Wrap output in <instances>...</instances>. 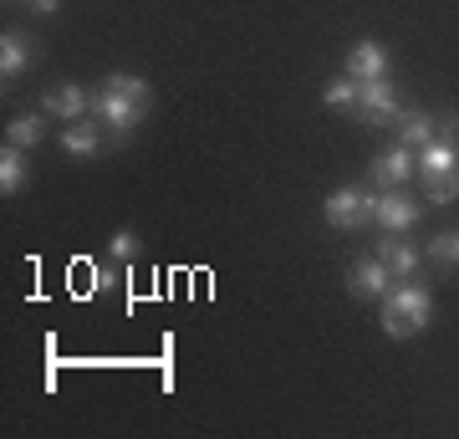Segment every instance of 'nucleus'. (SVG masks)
<instances>
[{
  "instance_id": "obj_1",
  "label": "nucleus",
  "mask_w": 459,
  "mask_h": 439,
  "mask_svg": "<svg viewBox=\"0 0 459 439\" xmlns=\"http://www.w3.org/2000/svg\"><path fill=\"white\" fill-rule=\"evenodd\" d=\"M143 108H148V82L143 77H128V72H113V77L102 82V92L92 98V118L108 123L113 133L138 128Z\"/></svg>"
},
{
  "instance_id": "obj_2",
  "label": "nucleus",
  "mask_w": 459,
  "mask_h": 439,
  "mask_svg": "<svg viewBox=\"0 0 459 439\" xmlns=\"http://www.w3.org/2000/svg\"><path fill=\"white\" fill-rule=\"evenodd\" d=\"M429 317H434V302H429L424 286H413L409 277L398 281V286H388V296H383V332H388V338H413V332H424Z\"/></svg>"
},
{
  "instance_id": "obj_3",
  "label": "nucleus",
  "mask_w": 459,
  "mask_h": 439,
  "mask_svg": "<svg viewBox=\"0 0 459 439\" xmlns=\"http://www.w3.org/2000/svg\"><path fill=\"white\" fill-rule=\"evenodd\" d=\"M373 205H377V189H358V184H347V189L327 195L322 215H327L332 230H362V225H373Z\"/></svg>"
},
{
  "instance_id": "obj_4",
  "label": "nucleus",
  "mask_w": 459,
  "mask_h": 439,
  "mask_svg": "<svg viewBox=\"0 0 459 439\" xmlns=\"http://www.w3.org/2000/svg\"><path fill=\"white\" fill-rule=\"evenodd\" d=\"M352 113H358V123H377V128L398 123L394 82H358V102H352Z\"/></svg>"
},
{
  "instance_id": "obj_5",
  "label": "nucleus",
  "mask_w": 459,
  "mask_h": 439,
  "mask_svg": "<svg viewBox=\"0 0 459 439\" xmlns=\"http://www.w3.org/2000/svg\"><path fill=\"white\" fill-rule=\"evenodd\" d=\"M413 174H419V148H409V144H394L388 154L373 159V189H398Z\"/></svg>"
},
{
  "instance_id": "obj_6",
  "label": "nucleus",
  "mask_w": 459,
  "mask_h": 439,
  "mask_svg": "<svg viewBox=\"0 0 459 439\" xmlns=\"http://www.w3.org/2000/svg\"><path fill=\"white\" fill-rule=\"evenodd\" d=\"M419 210H424V205H419V199L403 189V184H398V189H377L373 225H377V230H409L413 220H419Z\"/></svg>"
},
{
  "instance_id": "obj_7",
  "label": "nucleus",
  "mask_w": 459,
  "mask_h": 439,
  "mask_svg": "<svg viewBox=\"0 0 459 439\" xmlns=\"http://www.w3.org/2000/svg\"><path fill=\"white\" fill-rule=\"evenodd\" d=\"M388 286H394V271H388L377 256H368V260L352 266V296H362V302H383Z\"/></svg>"
},
{
  "instance_id": "obj_8",
  "label": "nucleus",
  "mask_w": 459,
  "mask_h": 439,
  "mask_svg": "<svg viewBox=\"0 0 459 439\" xmlns=\"http://www.w3.org/2000/svg\"><path fill=\"white\" fill-rule=\"evenodd\" d=\"M388 271H394V281H403V277H413V266H419V250H413L409 241H403V230H383V241H377V250H373Z\"/></svg>"
},
{
  "instance_id": "obj_9",
  "label": "nucleus",
  "mask_w": 459,
  "mask_h": 439,
  "mask_svg": "<svg viewBox=\"0 0 459 439\" xmlns=\"http://www.w3.org/2000/svg\"><path fill=\"white\" fill-rule=\"evenodd\" d=\"M47 113L62 118V123H77V118L92 113V92H87L82 82H62L56 92H47Z\"/></svg>"
},
{
  "instance_id": "obj_10",
  "label": "nucleus",
  "mask_w": 459,
  "mask_h": 439,
  "mask_svg": "<svg viewBox=\"0 0 459 439\" xmlns=\"http://www.w3.org/2000/svg\"><path fill=\"white\" fill-rule=\"evenodd\" d=\"M347 77H358V82H388V51L377 47V41H358V47L347 51Z\"/></svg>"
},
{
  "instance_id": "obj_11",
  "label": "nucleus",
  "mask_w": 459,
  "mask_h": 439,
  "mask_svg": "<svg viewBox=\"0 0 459 439\" xmlns=\"http://www.w3.org/2000/svg\"><path fill=\"white\" fill-rule=\"evenodd\" d=\"M62 148H66V154H77V159L98 154V148H102V128H98V118L87 113V118H77V123H66V128H62Z\"/></svg>"
},
{
  "instance_id": "obj_12",
  "label": "nucleus",
  "mask_w": 459,
  "mask_h": 439,
  "mask_svg": "<svg viewBox=\"0 0 459 439\" xmlns=\"http://www.w3.org/2000/svg\"><path fill=\"white\" fill-rule=\"evenodd\" d=\"M26 66H31V36L5 31V36H0V77L11 82V77H21Z\"/></svg>"
},
{
  "instance_id": "obj_13",
  "label": "nucleus",
  "mask_w": 459,
  "mask_h": 439,
  "mask_svg": "<svg viewBox=\"0 0 459 439\" xmlns=\"http://www.w3.org/2000/svg\"><path fill=\"white\" fill-rule=\"evenodd\" d=\"M439 138V128H434V118L429 113H398V144H409V148H424V144H434Z\"/></svg>"
},
{
  "instance_id": "obj_14",
  "label": "nucleus",
  "mask_w": 459,
  "mask_h": 439,
  "mask_svg": "<svg viewBox=\"0 0 459 439\" xmlns=\"http://www.w3.org/2000/svg\"><path fill=\"white\" fill-rule=\"evenodd\" d=\"M21 184H26V159H21L16 144H5V148H0V195H5V199L21 195Z\"/></svg>"
},
{
  "instance_id": "obj_15",
  "label": "nucleus",
  "mask_w": 459,
  "mask_h": 439,
  "mask_svg": "<svg viewBox=\"0 0 459 439\" xmlns=\"http://www.w3.org/2000/svg\"><path fill=\"white\" fill-rule=\"evenodd\" d=\"M424 195H429V205H449V199H459V169L429 174V180H424Z\"/></svg>"
},
{
  "instance_id": "obj_16",
  "label": "nucleus",
  "mask_w": 459,
  "mask_h": 439,
  "mask_svg": "<svg viewBox=\"0 0 459 439\" xmlns=\"http://www.w3.org/2000/svg\"><path fill=\"white\" fill-rule=\"evenodd\" d=\"M322 102H327V108H352V102H358V77H332L327 87H322Z\"/></svg>"
},
{
  "instance_id": "obj_17",
  "label": "nucleus",
  "mask_w": 459,
  "mask_h": 439,
  "mask_svg": "<svg viewBox=\"0 0 459 439\" xmlns=\"http://www.w3.org/2000/svg\"><path fill=\"white\" fill-rule=\"evenodd\" d=\"M5 144H16V148H31V144H41V118H36V113L16 118V123H11V133H5Z\"/></svg>"
},
{
  "instance_id": "obj_18",
  "label": "nucleus",
  "mask_w": 459,
  "mask_h": 439,
  "mask_svg": "<svg viewBox=\"0 0 459 439\" xmlns=\"http://www.w3.org/2000/svg\"><path fill=\"white\" fill-rule=\"evenodd\" d=\"M429 260H449V266H459V230L434 235V241H429Z\"/></svg>"
},
{
  "instance_id": "obj_19",
  "label": "nucleus",
  "mask_w": 459,
  "mask_h": 439,
  "mask_svg": "<svg viewBox=\"0 0 459 439\" xmlns=\"http://www.w3.org/2000/svg\"><path fill=\"white\" fill-rule=\"evenodd\" d=\"M108 250H113V260H128L133 250H138V235H133V230H117L113 241H108Z\"/></svg>"
},
{
  "instance_id": "obj_20",
  "label": "nucleus",
  "mask_w": 459,
  "mask_h": 439,
  "mask_svg": "<svg viewBox=\"0 0 459 439\" xmlns=\"http://www.w3.org/2000/svg\"><path fill=\"white\" fill-rule=\"evenodd\" d=\"M108 286H113V271H108V266H92V296L108 292Z\"/></svg>"
},
{
  "instance_id": "obj_21",
  "label": "nucleus",
  "mask_w": 459,
  "mask_h": 439,
  "mask_svg": "<svg viewBox=\"0 0 459 439\" xmlns=\"http://www.w3.org/2000/svg\"><path fill=\"white\" fill-rule=\"evenodd\" d=\"M26 5H31L36 16H56L62 11V0H26Z\"/></svg>"
}]
</instances>
